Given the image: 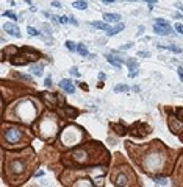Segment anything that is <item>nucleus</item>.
Instances as JSON below:
<instances>
[{"mask_svg":"<svg viewBox=\"0 0 183 187\" xmlns=\"http://www.w3.org/2000/svg\"><path fill=\"white\" fill-rule=\"evenodd\" d=\"M77 52L81 55V56H88L89 55V52H88V49H86V47L83 45V44H80L78 47H77Z\"/></svg>","mask_w":183,"mask_h":187,"instance_id":"nucleus-15","label":"nucleus"},{"mask_svg":"<svg viewBox=\"0 0 183 187\" xmlns=\"http://www.w3.org/2000/svg\"><path fill=\"white\" fill-rule=\"evenodd\" d=\"M113 129L116 131L119 136H125V134H127V129H125L122 125H113Z\"/></svg>","mask_w":183,"mask_h":187,"instance_id":"nucleus-10","label":"nucleus"},{"mask_svg":"<svg viewBox=\"0 0 183 187\" xmlns=\"http://www.w3.org/2000/svg\"><path fill=\"white\" fill-rule=\"evenodd\" d=\"M11 167H13V172H16V173H20V172H22V169H24L22 162H17V161H16V162H13V165H11Z\"/></svg>","mask_w":183,"mask_h":187,"instance_id":"nucleus-14","label":"nucleus"},{"mask_svg":"<svg viewBox=\"0 0 183 187\" xmlns=\"http://www.w3.org/2000/svg\"><path fill=\"white\" fill-rule=\"evenodd\" d=\"M124 23H119V25H116V27H114V28H111L110 31H106V34L108 36H114V34H118V33H121L122 30H124Z\"/></svg>","mask_w":183,"mask_h":187,"instance_id":"nucleus-6","label":"nucleus"},{"mask_svg":"<svg viewBox=\"0 0 183 187\" xmlns=\"http://www.w3.org/2000/svg\"><path fill=\"white\" fill-rule=\"evenodd\" d=\"M155 182L160 184V185H166V184H168V181H166L164 178H158V179H155Z\"/></svg>","mask_w":183,"mask_h":187,"instance_id":"nucleus-24","label":"nucleus"},{"mask_svg":"<svg viewBox=\"0 0 183 187\" xmlns=\"http://www.w3.org/2000/svg\"><path fill=\"white\" fill-rule=\"evenodd\" d=\"M52 6H55V8H60V6H61V3H60V2H56V0H53V2H52Z\"/></svg>","mask_w":183,"mask_h":187,"instance_id":"nucleus-31","label":"nucleus"},{"mask_svg":"<svg viewBox=\"0 0 183 187\" xmlns=\"http://www.w3.org/2000/svg\"><path fill=\"white\" fill-rule=\"evenodd\" d=\"M28 59H25V58H13V64H25Z\"/></svg>","mask_w":183,"mask_h":187,"instance_id":"nucleus-18","label":"nucleus"},{"mask_svg":"<svg viewBox=\"0 0 183 187\" xmlns=\"http://www.w3.org/2000/svg\"><path fill=\"white\" fill-rule=\"evenodd\" d=\"M93 25H94L96 28L103 30V31H110V30H111V27L108 25V23H105V22H93Z\"/></svg>","mask_w":183,"mask_h":187,"instance_id":"nucleus-8","label":"nucleus"},{"mask_svg":"<svg viewBox=\"0 0 183 187\" xmlns=\"http://www.w3.org/2000/svg\"><path fill=\"white\" fill-rule=\"evenodd\" d=\"M127 90H128V86H125V84H118L114 87V92H127Z\"/></svg>","mask_w":183,"mask_h":187,"instance_id":"nucleus-17","label":"nucleus"},{"mask_svg":"<svg viewBox=\"0 0 183 187\" xmlns=\"http://www.w3.org/2000/svg\"><path fill=\"white\" fill-rule=\"evenodd\" d=\"M17 77L22 78V80H31V77H28V75H22V74H17Z\"/></svg>","mask_w":183,"mask_h":187,"instance_id":"nucleus-28","label":"nucleus"},{"mask_svg":"<svg viewBox=\"0 0 183 187\" xmlns=\"http://www.w3.org/2000/svg\"><path fill=\"white\" fill-rule=\"evenodd\" d=\"M3 30L5 31H8L11 36H14V38H20V31H19V27H16L14 23H5L3 25Z\"/></svg>","mask_w":183,"mask_h":187,"instance_id":"nucleus-3","label":"nucleus"},{"mask_svg":"<svg viewBox=\"0 0 183 187\" xmlns=\"http://www.w3.org/2000/svg\"><path fill=\"white\" fill-rule=\"evenodd\" d=\"M5 137H6V140H8V142L14 144V142H17V140H19L20 133H19V129L11 128V129H6V131H5Z\"/></svg>","mask_w":183,"mask_h":187,"instance_id":"nucleus-2","label":"nucleus"},{"mask_svg":"<svg viewBox=\"0 0 183 187\" xmlns=\"http://www.w3.org/2000/svg\"><path fill=\"white\" fill-rule=\"evenodd\" d=\"M71 74H72V75H75V77H78V75H80V74H78V70H77V67H72V69H71Z\"/></svg>","mask_w":183,"mask_h":187,"instance_id":"nucleus-27","label":"nucleus"},{"mask_svg":"<svg viewBox=\"0 0 183 187\" xmlns=\"http://www.w3.org/2000/svg\"><path fill=\"white\" fill-rule=\"evenodd\" d=\"M144 2H147V3H150V5H155L156 0H144Z\"/></svg>","mask_w":183,"mask_h":187,"instance_id":"nucleus-35","label":"nucleus"},{"mask_svg":"<svg viewBox=\"0 0 183 187\" xmlns=\"http://www.w3.org/2000/svg\"><path fill=\"white\" fill-rule=\"evenodd\" d=\"M127 64H128L130 70L133 69V72H136V69H138V62H136V59H128V61H127Z\"/></svg>","mask_w":183,"mask_h":187,"instance_id":"nucleus-16","label":"nucleus"},{"mask_svg":"<svg viewBox=\"0 0 183 187\" xmlns=\"http://www.w3.org/2000/svg\"><path fill=\"white\" fill-rule=\"evenodd\" d=\"M116 184H118V185H127V176L121 173V175L116 178Z\"/></svg>","mask_w":183,"mask_h":187,"instance_id":"nucleus-13","label":"nucleus"},{"mask_svg":"<svg viewBox=\"0 0 183 187\" xmlns=\"http://www.w3.org/2000/svg\"><path fill=\"white\" fill-rule=\"evenodd\" d=\"M103 19H105L106 22H119L121 14H116V13H106V14L103 16Z\"/></svg>","mask_w":183,"mask_h":187,"instance_id":"nucleus-5","label":"nucleus"},{"mask_svg":"<svg viewBox=\"0 0 183 187\" xmlns=\"http://www.w3.org/2000/svg\"><path fill=\"white\" fill-rule=\"evenodd\" d=\"M44 100H47V101L50 103V106L56 105V97H55V95H52L50 92H44Z\"/></svg>","mask_w":183,"mask_h":187,"instance_id":"nucleus-7","label":"nucleus"},{"mask_svg":"<svg viewBox=\"0 0 183 187\" xmlns=\"http://www.w3.org/2000/svg\"><path fill=\"white\" fill-rule=\"evenodd\" d=\"M69 22H72V23H74V25H77V20H75L74 17H69Z\"/></svg>","mask_w":183,"mask_h":187,"instance_id":"nucleus-36","label":"nucleus"},{"mask_svg":"<svg viewBox=\"0 0 183 187\" xmlns=\"http://www.w3.org/2000/svg\"><path fill=\"white\" fill-rule=\"evenodd\" d=\"M3 16H6V17H10V19H13V20H16V19H17V16H16L13 11H5V13H3Z\"/></svg>","mask_w":183,"mask_h":187,"instance_id":"nucleus-22","label":"nucleus"},{"mask_svg":"<svg viewBox=\"0 0 183 187\" xmlns=\"http://www.w3.org/2000/svg\"><path fill=\"white\" fill-rule=\"evenodd\" d=\"M106 61L111 62L114 67H121V66H122V61H121V59H116V58L111 56V55H106Z\"/></svg>","mask_w":183,"mask_h":187,"instance_id":"nucleus-9","label":"nucleus"},{"mask_svg":"<svg viewBox=\"0 0 183 187\" xmlns=\"http://www.w3.org/2000/svg\"><path fill=\"white\" fill-rule=\"evenodd\" d=\"M66 47H67L71 52H75V50H77V47H75V44H74L72 41H67V42H66Z\"/></svg>","mask_w":183,"mask_h":187,"instance_id":"nucleus-19","label":"nucleus"},{"mask_svg":"<svg viewBox=\"0 0 183 187\" xmlns=\"http://www.w3.org/2000/svg\"><path fill=\"white\" fill-rule=\"evenodd\" d=\"M178 77H180V80L183 81V69H181V67H178Z\"/></svg>","mask_w":183,"mask_h":187,"instance_id":"nucleus-30","label":"nucleus"},{"mask_svg":"<svg viewBox=\"0 0 183 187\" xmlns=\"http://www.w3.org/2000/svg\"><path fill=\"white\" fill-rule=\"evenodd\" d=\"M99 78L100 80H105V74H99Z\"/></svg>","mask_w":183,"mask_h":187,"instance_id":"nucleus-38","label":"nucleus"},{"mask_svg":"<svg viewBox=\"0 0 183 187\" xmlns=\"http://www.w3.org/2000/svg\"><path fill=\"white\" fill-rule=\"evenodd\" d=\"M177 117H178L180 120L183 119V109H177Z\"/></svg>","mask_w":183,"mask_h":187,"instance_id":"nucleus-29","label":"nucleus"},{"mask_svg":"<svg viewBox=\"0 0 183 187\" xmlns=\"http://www.w3.org/2000/svg\"><path fill=\"white\" fill-rule=\"evenodd\" d=\"M72 6L74 8H77V10H86V2H83V0H77V2H74L72 3Z\"/></svg>","mask_w":183,"mask_h":187,"instance_id":"nucleus-12","label":"nucleus"},{"mask_svg":"<svg viewBox=\"0 0 183 187\" xmlns=\"http://www.w3.org/2000/svg\"><path fill=\"white\" fill-rule=\"evenodd\" d=\"M125 2H133V0H125Z\"/></svg>","mask_w":183,"mask_h":187,"instance_id":"nucleus-39","label":"nucleus"},{"mask_svg":"<svg viewBox=\"0 0 183 187\" xmlns=\"http://www.w3.org/2000/svg\"><path fill=\"white\" fill-rule=\"evenodd\" d=\"M31 69H33V74H35L36 77H41V75H42V70H41L39 66H33Z\"/></svg>","mask_w":183,"mask_h":187,"instance_id":"nucleus-20","label":"nucleus"},{"mask_svg":"<svg viewBox=\"0 0 183 187\" xmlns=\"http://www.w3.org/2000/svg\"><path fill=\"white\" fill-rule=\"evenodd\" d=\"M175 30H177V33L183 34V25H181V23H175Z\"/></svg>","mask_w":183,"mask_h":187,"instance_id":"nucleus-25","label":"nucleus"},{"mask_svg":"<svg viewBox=\"0 0 183 187\" xmlns=\"http://www.w3.org/2000/svg\"><path fill=\"white\" fill-rule=\"evenodd\" d=\"M66 114H67V117H69V119H75L77 114H78V111L74 109V108H66Z\"/></svg>","mask_w":183,"mask_h":187,"instance_id":"nucleus-11","label":"nucleus"},{"mask_svg":"<svg viewBox=\"0 0 183 187\" xmlns=\"http://www.w3.org/2000/svg\"><path fill=\"white\" fill-rule=\"evenodd\" d=\"M60 86H61L67 94H74V92H75V87H74V84H72L71 80H61V81H60Z\"/></svg>","mask_w":183,"mask_h":187,"instance_id":"nucleus-4","label":"nucleus"},{"mask_svg":"<svg viewBox=\"0 0 183 187\" xmlns=\"http://www.w3.org/2000/svg\"><path fill=\"white\" fill-rule=\"evenodd\" d=\"M102 2H103V3H113L114 0H102Z\"/></svg>","mask_w":183,"mask_h":187,"instance_id":"nucleus-37","label":"nucleus"},{"mask_svg":"<svg viewBox=\"0 0 183 187\" xmlns=\"http://www.w3.org/2000/svg\"><path fill=\"white\" fill-rule=\"evenodd\" d=\"M138 56H149V52H139Z\"/></svg>","mask_w":183,"mask_h":187,"instance_id":"nucleus-33","label":"nucleus"},{"mask_svg":"<svg viewBox=\"0 0 183 187\" xmlns=\"http://www.w3.org/2000/svg\"><path fill=\"white\" fill-rule=\"evenodd\" d=\"M58 20H60L61 23H67V22H69V17H66V16H61V17H58Z\"/></svg>","mask_w":183,"mask_h":187,"instance_id":"nucleus-26","label":"nucleus"},{"mask_svg":"<svg viewBox=\"0 0 183 187\" xmlns=\"http://www.w3.org/2000/svg\"><path fill=\"white\" fill-rule=\"evenodd\" d=\"M175 6H177L178 10H181V11H183V5H181L180 2H177V3H175Z\"/></svg>","mask_w":183,"mask_h":187,"instance_id":"nucleus-34","label":"nucleus"},{"mask_svg":"<svg viewBox=\"0 0 183 187\" xmlns=\"http://www.w3.org/2000/svg\"><path fill=\"white\" fill-rule=\"evenodd\" d=\"M27 31H28V34H30V36H39V31H38L36 28H33V27H28V28H27Z\"/></svg>","mask_w":183,"mask_h":187,"instance_id":"nucleus-21","label":"nucleus"},{"mask_svg":"<svg viewBox=\"0 0 183 187\" xmlns=\"http://www.w3.org/2000/svg\"><path fill=\"white\" fill-rule=\"evenodd\" d=\"M153 31L160 36H169V34H174L172 31V27H164V25H160V23H155L153 25Z\"/></svg>","mask_w":183,"mask_h":187,"instance_id":"nucleus-1","label":"nucleus"},{"mask_svg":"<svg viewBox=\"0 0 183 187\" xmlns=\"http://www.w3.org/2000/svg\"><path fill=\"white\" fill-rule=\"evenodd\" d=\"M155 23H160V25H164V27H171V25H169V22L164 20V19H156Z\"/></svg>","mask_w":183,"mask_h":187,"instance_id":"nucleus-23","label":"nucleus"},{"mask_svg":"<svg viewBox=\"0 0 183 187\" xmlns=\"http://www.w3.org/2000/svg\"><path fill=\"white\" fill-rule=\"evenodd\" d=\"M45 86H52V78H45Z\"/></svg>","mask_w":183,"mask_h":187,"instance_id":"nucleus-32","label":"nucleus"}]
</instances>
